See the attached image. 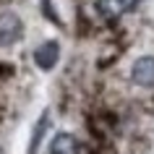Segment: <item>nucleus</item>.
<instances>
[{
  "instance_id": "obj_2",
  "label": "nucleus",
  "mask_w": 154,
  "mask_h": 154,
  "mask_svg": "<svg viewBox=\"0 0 154 154\" xmlns=\"http://www.w3.org/2000/svg\"><path fill=\"white\" fill-rule=\"evenodd\" d=\"M138 3H141V0H97V3H94V11H97L99 18L115 21V18H120L123 13L133 11Z\"/></svg>"
},
{
  "instance_id": "obj_5",
  "label": "nucleus",
  "mask_w": 154,
  "mask_h": 154,
  "mask_svg": "<svg viewBox=\"0 0 154 154\" xmlns=\"http://www.w3.org/2000/svg\"><path fill=\"white\" fill-rule=\"evenodd\" d=\"M50 154H79V138L73 133H57L50 141Z\"/></svg>"
},
{
  "instance_id": "obj_4",
  "label": "nucleus",
  "mask_w": 154,
  "mask_h": 154,
  "mask_svg": "<svg viewBox=\"0 0 154 154\" xmlns=\"http://www.w3.org/2000/svg\"><path fill=\"white\" fill-rule=\"evenodd\" d=\"M57 60H60V45L55 39L42 42L39 47L34 50V63H37L39 71H52L57 65Z\"/></svg>"
},
{
  "instance_id": "obj_3",
  "label": "nucleus",
  "mask_w": 154,
  "mask_h": 154,
  "mask_svg": "<svg viewBox=\"0 0 154 154\" xmlns=\"http://www.w3.org/2000/svg\"><path fill=\"white\" fill-rule=\"evenodd\" d=\"M131 81L144 89H154V57L144 55L131 65Z\"/></svg>"
},
{
  "instance_id": "obj_6",
  "label": "nucleus",
  "mask_w": 154,
  "mask_h": 154,
  "mask_svg": "<svg viewBox=\"0 0 154 154\" xmlns=\"http://www.w3.org/2000/svg\"><path fill=\"white\" fill-rule=\"evenodd\" d=\"M47 128H50V110H45V112L39 115L37 125H34L32 141H29V154H37V152H39V144H42V138H45V133H47Z\"/></svg>"
},
{
  "instance_id": "obj_1",
  "label": "nucleus",
  "mask_w": 154,
  "mask_h": 154,
  "mask_svg": "<svg viewBox=\"0 0 154 154\" xmlns=\"http://www.w3.org/2000/svg\"><path fill=\"white\" fill-rule=\"evenodd\" d=\"M24 37V21L18 18V13L5 11L0 13V47H11Z\"/></svg>"
}]
</instances>
